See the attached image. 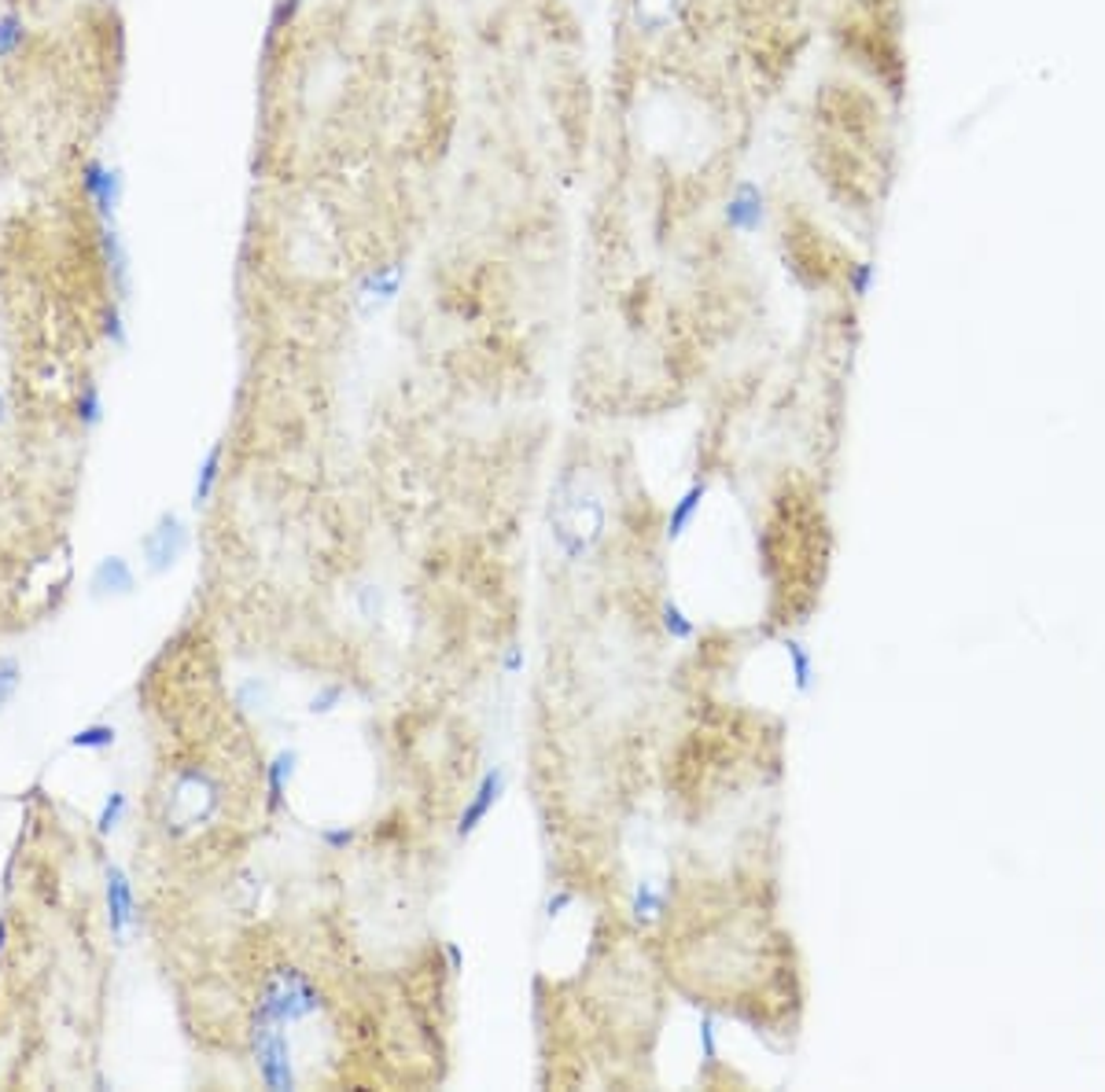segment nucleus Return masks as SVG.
Here are the masks:
<instances>
[{"instance_id": "obj_10", "label": "nucleus", "mask_w": 1105, "mask_h": 1092, "mask_svg": "<svg viewBox=\"0 0 1105 1092\" xmlns=\"http://www.w3.org/2000/svg\"><path fill=\"white\" fill-rule=\"evenodd\" d=\"M398 287H402V265L373 269V273H369L358 284V295H355L361 316H373V313L384 310V306H391L395 295H398Z\"/></svg>"}, {"instance_id": "obj_13", "label": "nucleus", "mask_w": 1105, "mask_h": 1092, "mask_svg": "<svg viewBox=\"0 0 1105 1092\" xmlns=\"http://www.w3.org/2000/svg\"><path fill=\"white\" fill-rule=\"evenodd\" d=\"M295 765H299V751H281L273 762L266 765V809L269 814H281L287 783L295 777Z\"/></svg>"}, {"instance_id": "obj_34", "label": "nucleus", "mask_w": 1105, "mask_h": 1092, "mask_svg": "<svg viewBox=\"0 0 1105 1092\" xmlns=\"http://www.w3.org/2000/svg\"><path fill=\"white\" fill-rule=\"evenodd\" d=\"M4 946H8V920L0 916V957H4Z\"/></svg>"}, {"instance_id": "obj_18", "label": "nucleus", "mask_w": 1105, "mask_h": 1092, "mask_svg": "<svg viewBox=\"0 0 1105 1092\" xmlns=\"http://www.w3.org/2000/svg\"><path fill=\"white\" fill-rule=\"evenodd\" d=\"M74 416H78V424L86 431H97L104 424V394H100L97 382H81L78 401H74Z\"/></svg>"}, {"instance_id": "obj_11", "label": "nucleus", "mask_w": 1105, "mask_h": 1092, "mask_svg": "<svg viewBox=\"0 0 1105 1092\" xmlns=\"http://www.w3.org/2000/svg\"><path fill=\"white\" fill-rule=\"evenodd\" d=\"M100 250H104V265L111 273L115 295L129 298V255H126V243L118 236L115 221H100Z\"/></svg>"}, {"instance_id": "obj_12", "label": "nucleus", "mask_w": 1105, "mask_h": 1092, "mask_svg": "<svg viewBox=\"0 0 1105 1092\" xmlns=\"http://www.w3.org/2000/svg\"><path fill=\"white\" fill-rule=\"evenodd\" d=\"M678 8H682V0H630V18H634V26L642 34L656 37V34L671 30V23L678 18Z\"/></svg>"}, {"instance_id": "obj_25", "label": "nucleus", "mask_w": 1105, "mask_h": 1092, "mask_svg": "<svg viewBox=\"0 0 1105 1092\" xmlns=\"http://www.w3.org/2000/svg\"><path fill=\"white\" fill-rule=\"evenodd\" d=\"M100 332H104V339L111 342V347L126 350L129 335H126V321H123V310H118V306H107L104 310V316H100Z\"/></svg>"}, {"instance_id": "obj_33", "label": "nucleus", "mask_w": 1105, "mask_h": 1092, "mask_svg": "<svg viewBox=\"0 0 1105 1092\" xmlns=\"http://www.w3.org/2000/svg\"><path fill=\"white\" fill-rule=\"evenodd\" d=\"M8 419H12V405H8V394L0 390V427H4Z\"/></svg>"}, {"instance_id": "obj_28", "label": "nucleus", "mask_w": 1105, "mask_h": 1092, "mask_svg": "<svg viewBox=\"0 0 1105 1092\" xmlns=\"http://www.w3.org/2000/svg\"><path fill=\"white\" fill-rule=\"evenodd\" d=\"M358 607H361V614H365L369 622H376L380 611H384V596H380V585H361V589H358Z\"/></svg>"}, {"instance_id": "obj_6", "label": "nucleus", "mask_w": 1105, "mask_h": 1092, "mask_svg": "<svg viewBox=\"0 0 1105 1092\" xmlns=\"http://www.w3.org/2000/svg\"><path fill=\"white\" fill-rule=\"evenodd\" d=\"M81 192L92 203L100 221H115L118 207H123V170L118 166H107L104 158H86L81 162Z\"/></svg>"}, {"instance_id": "obj_24", "label": "nucleus", "mask_w": 1105, "mask_h": 1092, "mask_svg": "<svg viewBox=\"0 0 1105 1092\" xmlns=\"http://www.w3.org/2000/svg\"><path fill=\"white\" fill-rule=\"evenodd\" d=\"M18 685H23V666H18V659L0 655V714H4V706L15 699Z\"/></svg>"}, {"instance_id": "obj_15", "label": "nucleus", "mask_w": 1105, "mask_h": 1092, "mask_svg": "<svg viewBox=\"0 0 1105 1092\" xmlns=\"http://www.w3.org/2000/svg\"><path fill=\"white\" fill-rule=\"evenodd\" d=\"M704 497H708V482L704 479H696L690 490L682 493V497L674 500V508H671V516H667V541H678L685 534V530L693 526V519H696V511H701V504Z\"/></svg>"}, {"instance_id": "obj_29", "label": "nucleus", "mask_w": 1105, "mask_h": 1092, "mask_svg": "<svg viewBox=\"0 0 1105 1092\" xmlns=\"http://www.w3.org/2000/svg\"><path fill=\"white\" fill-rule=\"evenodd\" d=\"M355 828H347V824H343V828H324V832H321V843L324 846H329L332 849V854H343V849H350V846H355Z\"/></svg>"}, {"instance_id": "obj_1", "label": "nucleus", "mask_w": 1105, "mask_h": 1092, "mask_svg": "<svg viewBox=\"0 0 1105 1092\" xmlns=\"http://www.w3.org/2000/svg\"><path fill=\"white\" fill-rule=\"evenodd\" d=\"M321 1012V989L306 971L284 964L266 975L262 989L255 1001V1019L277 1023V1026H295L306 1023L310 1015Z\"/></svg>"}, {"instance_id": "obj_5", "label": "nucleus", "mask_w": 1105, "mask_h": 1092, "mask_svg": "<svg viewBox=\"0 0 1105 1092\" xmlns=\"http://www.w3.org/2000/svg\"><path fill=\"white\" fill-rule=\"evenodd\" d=\"M192 545V530L178 511H163L159 519L152 522V530L141 537V559H144V571L152 577L170 574L174 567L181 563L184 552Z\"/></svg>"}, {"instance_id": "obj_32", "label": "nucleus", "mask_w": 1105, "mask_h": 1092, "mask_svg": "<svg viewBox=\"0 0 1105 1092\" xmlns=\"http://www.w3.org/2000/svg\"><path fill=\"white\" fill-rule=\"evenodd\" d=\"M442 957H446V971H450V975H461V971H464V949L458 946V941H442Z\"/></svg>"}, {"instance_id": "obj_4", "label": "nucleus", "mask_w": 1105, "mask_h": 1092, "mask_svg": "<svg viewBox=\"0 0 1105 1092\" xmlns=\"http://www.w3.org/2000/svg\"><path fill=\"white\" fill-rule=\"evenodd\" d=\"M250 1063L258 1070V1081L273 1092H287L299 1086V1075H295V1060H292V1041H287L284 1026L255 1019L250 1023Z\"/></svg>"}, {"instance_id": "obj_21", "label": "nucleus", "mask_w": 1105, "mask_h": 1092, "mask_svg": "<svg viewBox=\"0 0 1105 1092\" xmlns=\"http://www.w3.org/2000/svg\"><path fill=\"white\" fill-rule=\"evenodd\" d=\"M129 814V798H126V791H111V795L104 798V806H100V814H97V832L100 835H115L118 828H123V820Z\"/></svg>"}, {"instance_id": "obj_31", "label": "nucleus", "mask_w": 1105, "mask_h": 1092, "mask_svg": "<svg viewBox=\"0 0 1105 1092\" xmlns=\"http://www.w3.org/2000/svg\"><path fill=\"white\" fill-rule=\"evenodd\" d=\"M524 666H527L524 648H519V644H509L505 655H501V670H505L509 677H516V674H524Z\"/></svg>"}, {"instance_id": "obj_3", "label": "nucleus", "mask_w": 1105, "mask_h": 1092, "mask_svg": "<svg viewBox=\"0 0 1105 1092\" xmlns=\"http://www.w3.org/2000/svg\"><path fill=\"white\" fill-rule=\"evenodd\" d=\"M550 522H553L556 548L579 563V559L601 541V530H605V504L593 497V493L561 497L556 500V516L550 511Z\"/></svg>"}, {"instance_id": "obj_20", "label": "nucleus", "mask_w": 1105, "mask_h": 1092, "mask_svg": "<svg viewBox=\"0 0 1105 1092\" xmlns=\"http://www.w3.org/2000/svg\"><path fill=\"white\" fill-rule=\"evenodd\" d=\"M26 44V18L18 12L0 15V60H12Z\"/></svg>"}, {"instance_id": "obj_9", "label": "nucleus", "mask_w": 1105, "mask_h": 1092, "mask_svg": "<svg viewBox=\"0 0 1105 1092\" xmlns=\"http://www.w3.org/2000/svg\"><path fill=\"white\" fill-rule=\"evenodd\" d=\"M501 791H505V769H487V772H483L476 795L468 798V806H464V809H461V817H458V838H461V843H464V838L476 835L483 820L494 814Z\"/></svg>"}, {"instance_id": "obj_30", "label": "nucleus", "mask_w": 1105, "mask_h": 1092, "mask_svg": "<svg viewBox=\"0 0 1105 1092\" xmlns=\"http://www.w3.org/2000/svg\"><path fill=\"white\" fill-rule=\"evenodd\" d=\"M571 905H575V890H568V886H561V890L550 894V901H545V920L564 916V909H571Z\"/></svg>"}, {"instance_id": "obj_22", "label": "nucleus", "mask_w": 1105, "mask_h": 1092, "mask_svg": "<svg viewBox=\"0 0 1105 1092\" xmlns=\"http://www.w3.org/2000/svg\"><path fill=\"white\" fill-rule=\"evenodd\" d=\"M660 625H664V633H667L671 640H682V644H685V640H693V637H696V622H693L690 614H685L674 600H664V607H660Z\"/></svg>"}, {"instance_id": "obj_26", "label": "nucleus", "mask_w": 1105, "mask_h": 1092, "mask_svg": "<svg viewBox=\"0 0 1105 1092\" xmlns=\"http://www.w3.org/2000/svg\"><path fill=\"white\" fill-rule=\"evenodd\" d=\"M343 696H347V692H343V685H321L318 692L310 696L306 711H310V714H332L343 703Z\"/></svg>"}, {"instance_id": "obj_27", "label": "nucleus", "mask_w": 1105, "mask_h": 1092, "mask_svg": "<svg viewBox=\"0 0 1105 1092\" xmlns=\"http://www.w3.org/2000/svg\"><path fill=\"white\" fill-rule=\"evenodd\" d=\"M696 1038H701L704 1063L711 1067V1063L719 1060V1041H715V1019H711V1015H701V1034H696Z\"/></svg>"}, {"instance_id": "obj_23", "label": "nucleus", "mask_w": 1105, "mask_h": 1092, "mask_svg": "<svg viewBox=\"0 0 1105 1092\" xmlns=\"http://www.w3.org/2000/svg\"><path fill=\"white\" fill-rule=\"evenodd\" d=\"M785 655H788V666H793L796 688H800V692H807V688H811V677H814L811 651H807L800 640H785Z\"/></svg>"}, {"instance_id": "obj_8", "label": "nucleus", "mask_w": 1105, "mask_h": 1092, "mask_svg": "<svg viewBox=\"0 0 1105 1092\" xmlns=\"http://www.w3.org/2000/svg\"><path fill=\"white\" fill-rule=\"evenodd\" d=\"M137 593V571L126 556H104L89 574L92 600H123Z\"/></svg>"}, {"instance_id": "obj_7", "label": "nucleus", "mask_w": 1105, "mask_h": 1092, "mask_svg": "<svg viewBox=\"0 0 1105 1092\" xmlns=\"http://www.w3.org/2000/svg\"><path fill=\"white\" fill-rule=\"evenodd\" d=\"M104 909H107L111 935L126 938V931L133 927V920H137V894H133L129 872L115 861L104 868Z\"/></svg>"}, {"instance_id": "obj_2", "label": "nucleus", "mask_w": 1105, "mask_h": 1092, "mask_svg": "<svg viewBox=\"0 0 1105 1092\" xmlns=\"http://www.w3.org/2000/svg\"><path fill=\"white\" fill-rule=\"evenodd\" d=\"M218 806H221L218 780L207 769H200V765H189V769H181L170 780V791H166V832L184 835L192 828H203L218 814Z\"/></svg>"}, {"instance_id": "obj_17", "label": "nucleus", "mask_w": 1105, "mask_h": 1092, "mask_svg": "<svg viewBox=\"0 0 1105 1092\" xmlns=\"http://www.w3.org/2000/svg\"><path fill=\"white\" fill-rule=\"evenodd\" d=\"M667 912V898H664V890H656L653 883H638L634 886V901H630V916H634V923H642V927H648V923H656Z\"/></svg>"}, {"instance_id": "obj_14", "label": "nucleus", "mask_w": 1105, "mask_h": 1092, "mask_svg": "<svg viewBox=\"0 0 1105 1092\" xmlns=\"http://www.w3.org/2000/svg\"><path fill=\"white\" fill-rule=\"evenodd\" d=\"M221 468H226V442H215L196 468V482H192V508H207L210 504V497H215V490L221 482Z\"/></svg>"}, {"instance_id": "obj_16", "label": "nucleus", "mask_w": 1105, "mask_h": 1092, "mask_svg": "<svg viewBox=\"0 0 1105 1092\" xmlns=\"http://www.w3.org/2000/svg\"><path fill=\"white\" fill-rule=\"evenodd\" d=\"M759 218H763V207H759V192L751 188V184H741L737 195L730 199V207H727V221H730V229H737V232H751L759 225Z\"/></svg>"}, {"instance_id": "obj_19", "label": "nucleus", "mask_w": 1105, "mask_h": 1092, "mask_svg": "<svg viewBox=\"0 0 1105 1092\" xmlns=\"http://www.w3.org/2000/svg\"><path fill=\"white\" fill-rule=\"evenodd\" d=\"M118 740V732H115V725H86V728H78V732L70 736V746L74 751H92V754H100V751H111Z\"/></svg>"}]
</instances>
